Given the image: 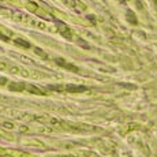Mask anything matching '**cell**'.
I'll return each mask as SVG.
<instances>
[{
	"mask_svg": "<svg viewBox=\"0 0 157 157\" xmlns=\"http://www.w3.org/2000/svg\"><path fill=\"white\" fill-rule=\"evenodd\" d=\"M3 82H6V79L4 78H0V83H3Z\"/></svg>",
	"mask_w": 157,
	"mask_h": 157,
	"instance_id": "cell-4",
	"label": "cell"
},
{
	"mask_svg": "<svg viewBox=\"0 0 157 157\" xmlns=\"http://www.w3.org/2000/svg\"><path fill=\"white\" fill-rule=\"evenodd\" d=\"M28 89L32 90V92H34V93H40V94H43V92H41L40 89H37V87H34V86H29Z\"/></svg>",
	"mask_w": 157,
	"mask_h": 157,
	"instance_id": "cell-2",
	"label": "cell"
},
{
	"mask_svg": "<svg viewBox=\"0 0 157 157\" xmlns=\"http://www.w3.org/2000/svg\"><path fill=\"white\" fill-rule=\"evenodd\" d=\"M15 43L19 44V45H22V47H25V48H29V44L28 43H22V41H19V40H15Z\"/></svg>",
	"mask_w": 157,
	"mask_h": 157,
	"instance_id": "cell-3",
	"label": "cell"
},
{
	"mask_svg": "<svg viewBox=\"0 0 157 157\" xmlns=\"http://www.w3.org/2000/svg\"><path fill=\"white\" fill-rule=\"evenodd\" d=\"M66 90H68V92H85V87L83 86H71V85H68V86H66Z\"/></svg>",
	"mask_w": 157,
	"mask_h": 157,
	"instance_id": "cell-1",
	"label": "cell"
}]
</instances>
